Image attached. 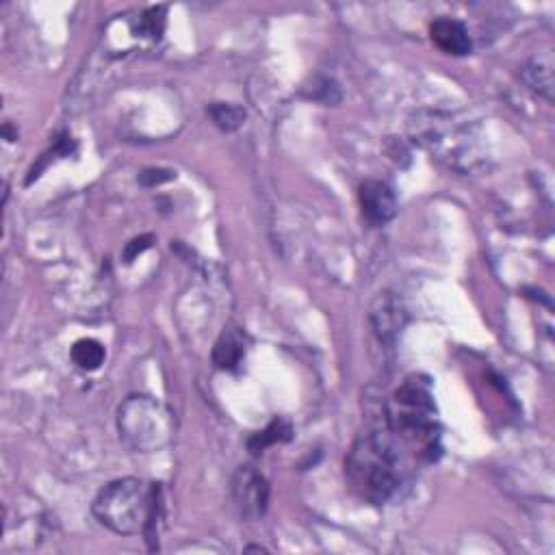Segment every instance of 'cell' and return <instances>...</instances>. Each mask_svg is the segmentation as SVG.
I'll use <instances>...</instances> for the list:
<instances>
[{
    "label": "cell",
    "instance_id": "1",
    "mask_svg": "<svg viewBox=\"0 0 555 555\" xmlns=\"http://www.w3.org/2000/svg\"><path fill=\"white\" fill-rule=\"evenodd\" d=\"M345 480L360 501L371 506L389 501L402 484V458L393 434H360L345 458Z\"/></svg>",
    "mask_w": 555,
    "mask_h": 555
},
{
    "label": "cell",
    "instance_id": "2",
    "mask_svg": "<svg viewBox=\"0 0 555 555\" xmlns=\"http://www.w3.org/2000/svg\"><path fill=\"white\" fill-rule=\"evenodd\" d=\"M386 425L389 432L406 443L421 445L423 451H434L438 441L436 404L432 384L428 378L412 376L386 406Z\"/></svg>",
    "mask_w": 555,
    "mask_h": 555
},
{
    "label": "cell",
    "instance_id": "3",
    "mask_svg": "<svg viewBox=\"0 0 555 555\" xmlns=\"http://www.w3.org/2000/svg\"><path fill=\"white\" fill-rule=\"evenodd\" d=\"M154 484H146L137 477H122L100 490L94 499V516L100 525L113 534L135 536L144 534L150 519Z\"/></svg>",
    "mask_w": 555,
    "mask_h": 555
},
{
    "label": "cell",
    "instance_id": "4",
    "mask_svg": "<svg viewBox=\"0 0 555 555\" xmlns=\"http://www.w3.org/2000/svg\"><path fill=\"white\" fill-rule=\"evenodd\" d=\"M118 432L128 449L154 454L174 441V412L150 395H131L118 408Z\"/></svg>",
    "mask_w": 555,
    "mask_h": 555
},
{
    "label": "cell",
    "instance_id": "5",
    "mask_svg": "<svg viewBox=\"0 0 555 555\" xmlns=\"http://www.w3.org/2000/svg\"><path fill=\"white\" fill-rule=\"evenodd\" d=\"M454 120H438V115L425 124L419 131V141L423 148H428L436 159L445 161L447 165L456 167V170H469L473 159L471 146H469V128L451 124Z\"/></svg>",
    "mask_w": 555,
    "mask_h": 555
},
{
    "label": "cell",
    "instance_id": "6",
    "mask_svg": "<svg viewBox=\"0 0 555 555\" xmlns=\"http://www.w3.org/2000/svg\"><path fill=\"white\" fill-rule=\"evenodd\" d=\"M232 497L245 519L263 516L269 503V484L254 467H239L232 477Z\"/></svg>",
    "mask_w": 555,
    "mask_h": 555
},
{
    "label": "cell",
    "instance_id": "7",
    "mask_svg": "<svg viewBox=\"0 0 555 555\" xmlns=\"http://www.w3.org/2000/svg\"><path fill=\"white\" fill-rule=\"evenodd\" d=\"M369 319H371L373 330H376V334H378V339L384 343H393L397 339V334L404 330L406 321H408V313H406L402 300H399L395 293L384 291L378 295L376 300H373Z\"/></svg>",
    "mask_w": 555,
    "mask_h": 555
},
{
    "label": "cell",
    "instance_id": "8",
    "mask_svg": "<svg viewBox=\"0 0 555 555\" xmlns=\"http://www.w3.org/2000/svg\"><path fill=\"white\" fill-rule=\"evenodd\" d=\"M363 215L371 226H384L397 215V198L393 189L382 180H365L358 189Z\"/></svg>",
    "mask_w": 555,
    "mask_h": 555
},
{
    "label": "cell",
    "instance_id": "9",
    "mask_svg": "<svg viewBox=\"0 0 555 555\" xmlns=\"http://www.w3.org/2000/svg\"><path fill=\"white\" fill-rule=\"evenodd\" d=\"M432 42L451 57L471 55L473 44L467 27L460 20L454 18H438L430 27Z\"/></svg>",
    "mask_w": 555,
    "mask_h": 555
},
{
    "label": "cell",
    "instance_id": "10",
    "mask_svg": "<svg viewBox=\"0 0 555 555\" xmlns=\"http://www.w3.org/2000/svg\"><path fill=\"white\" fill-rule=\"evenodd\" d=\"M245 358V339L239 328H226L213 347V365L222 371H235Z\"/></svg>",
    "mask_w": 555,
    "mask_h": 555
},
{
    "label": "cell",
    "instance_id": "11",
    "mask_svg": "<svg viewBox=\"0 0 555 555\" xmlns=\"http://www.w3.org/2000/svg\"><path fill=\"white\" fill-rule=\"evenodd\" d=\"M523 81L525 85L532 89L534 94L540 98H545L547 102H553V57L551 53L536 55L527 61V66L523 70Z\"/></svg>",
    "mask_w": 555,
    "mask_h": 555
},
{
    "label": "cell",
    "instance_id": "12",
    "mask_svg": "<svg viewBox=\"0 0 555 555\" xmlns=\"http://www.w3.org/2000/svg\"><path fill=\"white\" fill-rule=\"evenodd\" d=\"M293 438V428L285 421V419H274L271 421L263 432H256L250 441H248V449L252 454H263V451L271 445L278 443H287Z\"/></svg>",
    "mask_w": 555,
    "mask_h": 555
},
{
    "label": "cell",
    "instance_id": "13",
    "mask_svg": "<svg viewBox=\"0 0 555 555\" xmlns=\"http://www.w3.org/2000/svg\"><path fill=\"white\" fill-rule=\"evenodd\" d=\"M105 345L96 339H81L76 341L72 347V360L76 367H81L83 371H96L105 365Z\"/></svg>",
    "mask_w": 555,
    "mask_h": 555
},
{
    "label": "cell",
    "instance_id": "14",
    "mask_svg": "<svg viewBox=\"0 0 555 555\" xmlns=\"http://www.w3.org/2000/svg\"><path fill=\"white\" fill-rule=\"evenodd\" d=\"M206 111H209L213 124L224 133L237 131L245 122V111L239 105H230V102H213Z\"/></svg>",
    "mask_w": 555,
    "mask_h": 555
},
{
    "label": "cell",
    "instance_id": "15",
    "mask_svg": "<svg viewBox=\"0 0 555 555\" xmlns=\"http://www.w3.org/2000/svg\"><path fill=\"white\" fill-rule=\"evenodd\" d=\"M144 37L150 40H161V35L165 31V7H150L139 18V29Z\"/></svg>",
    "mask_w": 555,
    "mask_h": 555
},
{
    "label": "cell",
    "instance_id": "16",
    "mask_svg": "<svg viewBox=\"0 0 555 555\" xmlns=\"http://www.w3.org/2000/svg\"><path fill=\"white\" fill-rule=\"evenodd\" d=\"M152 241H154L152 235H141V237L133 239L131 243H126V248H124V261H126V263H133L139 254H144V252L150 248Z\"/></svg>",
    "mask_w": 555,
    "mask_h": 555
},
{
    "label": "cell",
    "instance_id": "17",
    "mask_svg": "<svg viewBox=\"0 0 555 555\" xmlns=\"http://www.w3.org/2000/svg\"><path fill=\"white\" fill-rule=\"evenodd\" d=\"M172 178H176V172L172 170H144L139 174V183L144 187H154V185L167 183V180Z\"/></svg>",
    "mask_w": 555,
    "mask_h": 555
}]
</instances>
